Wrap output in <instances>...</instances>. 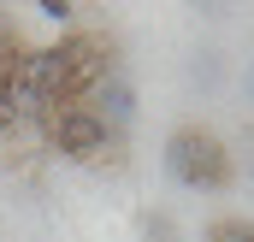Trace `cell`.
Here are the masks:
<instances>
[{
	"mask_svg": "<svg viewBox=\"0 0 254 242\" xmlns=\"http://www.w3.org/2000/svg\"><path fill=\"white\" fill-rule=\"evenodd\" d=\"M249 101H254V65H249Z\"/></svg>",
	"mask_w": 254,
	"mask_h": 242,
	"instance_id": "6",
	"label": "cell"
},
{
	"mask_svg": "<svg viewBox=\"0 0 254 242\" xmlns=\"http://www.w3.org/2000/svg\"><path fill=\"white\" fill-rule=\"evenodd\" d=\"M249 166H254V136H249Z\"/></svg>",
	"mask_w": 254,
	"mask_h": 242,
	"instance_id": "7",
	"label": "cell"
},
{
	"mask_svg": "<svg viewBox=\"0 0 254 242\" xmlns=\"http://www.w3.org/2000/svg\"><path fill=\"white\" fill-rule=\"evenodd\" d=\"M36 12H42V18H54V24H65V18H71V12H77V6H71V0H42V6H36Z\"/></svg>",
	"mask_w": 254,
	"mask_h": 242,
	"instance_id": "5",
	"label": "cell"
},
{
	"mask_svg": "<svg viewBox=\"0 0 254 242\" xmlns=\"http://www.w3.org/2000/svg\"><path fill=\"white\" fill-rule=\"evenodd\" d=\"M142 237L148 242H178V225H172L166 213H142Z\"/></svg>",
	"mask_w": 254,
	"mask_h": 242,
	"instance_id": "4",
	"label": "cell"
},
{
	"mask_svg": "<svg viewBox=\"0 0 254 242\" xmlns=\"http://www.w3.org/2000/svg\"><path fill=\"white\" fill-rule=\"evenodd\" d=\"M166 172L172 183H184V189H231V154H225V142L213 136V130H201V124H178L172 136H166Z\"/></svg>",
	"mask_w": 254,
	"mask_h": 242,
	"instance_id": "1",
	"label": "cell"
},
{
	"mask_svg": "<svg viewBox=\"0 0 254 242\" xmlns=\"http://www.w3.org/2000/svg\"><path fill=\"white\" fill-rule=\"evenodd\" d=\"M42 136H48V148L65 154V160H101V154L119 148V136L107 130V119H101L89 101H65V107H54V113L42 119Z\"/></svg>",
	"mask_w": 254,
	"mask_h": 242,
	"instance_id": "2",
	"label": "cell"
},
{
	"mask_svg": "<svg viewBox=\"0 0 254 242\" xmlns=\"http://www.w3.org/2000/svg\"><path fill=\"white\" fill-rule=\"evenodd\" d=\"M89 107H95V113L107 119V130H113V136H119V130H125V124L136 119V89H130L125 77L113 71V77H107V83H101V89L89 95Z\"/></svg>",
	"mask_w": 254,
	"mask_h": 242,
	"instance_id": "3",
	"label": "cell"
}]
</instances>
